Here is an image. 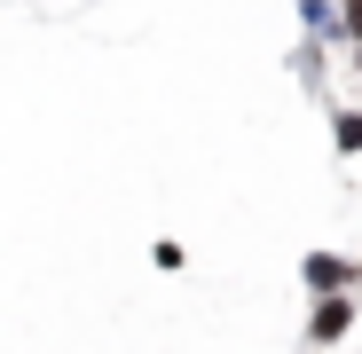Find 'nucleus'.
Here are the masks:
<instances>
[{"instance_id":"3","label":"nucleus","mask_w":362,"mask_h":354,"mask_svg":"<svg viewBox=\"0 0 362 354\" xmlns=\"http://www.w3.org/2000/svg\"><path fill=\"white\" fill-rule=\"evenodd\" d=\"M346 32H354V40H362V0H346Z\"/></svg>"},{"instance_id":"2","label":"nucleus","mask_w":362,"mask_h":354,"mask_svg":"<svg viewBox=\"0 0 362 354\" xmlns=\"http://www.w3.org/2000/svg\"><path fill=\"white\" fill-rule=\"evenodd\" d=\"M308 338H315V346H331V338H346V300H339V291H331V300L315 307V323H308Z\"/></svg>"},{"instance_id":"1","label":"nucleus","mask_w":362,"mask_h":354,"mask_svg":"<svg viewBox=\"0 0 362 354\" xmlns=\"http://www.w3.org/2000/svg\"><path fill=\"white\" fill-rule=\"evenodd\" d=\"M299 276H308L315 291H346V283H354V260H346V252H308Z\"/></svg>"}]
</instances>
